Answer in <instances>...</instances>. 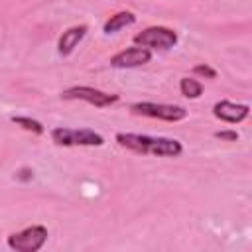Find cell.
Segmentation results:
<instances>
[{
  "instance_id": "1",
  "label": "cell",
  "mask_w": 252,
  "mask_h": 252,
  "mask_svg": "<svg viewBox=\"0 0 252 252\" xmlns=\"http://www.w3.org/2000/svg\"><path fill=\"white\" fill-rule=\"evenodd\" d=\"M116 142L136 154H150V156H159V158H177L183 152V146L179 140L173 138H156L148 134H132V132H118Z\"/></svg>"
},
{
  "instance_id": "2",
  "label": "cell",
  "mask_w": 252,
  "mask_h": 252,
  "mask_svg": "<svg viewBox=\"0 0 252 252\" xmlns=\"http://www.w3.org/2000/svg\"><path fill=\"white\" fill-rule=\"evenodd\" d=\"M134 43L146 49H171L177 43V33L165 26H150L134 35Z\"/></svg>"
},
{
  "instance_id": "3",
  "label": "cell",
  "mask_w": 252,
  "mask_h": 252,
  "mask_svg": "<svg viewBox=\"0 0 252 252\" xmlns=\"http://www.w3.org/2000/svg\"><path fill=\"white\" fill-rule=\"evenodd\" d=\"M51 140L59 146H102L104 138L89 128H53Z\"/></svg>"
},
{
  "instance_id": "4",
  "label": "cell",
  "mask_w": 252,
  "mask_h": 252,
  "mask_svg": "<svg viewBox=\"0 0 252 252\" xmlns=\"http://www.w3.org/2000/svg\"><path fill=\"white\" fill-rule=\"evenodd\" d=\"M132 114L138 116H148V118H158L165 122H179L187 118V110L177 104H161V102H134L130 104Z\"/></svg>"
},
{
  "instance_id": "5",
  "label": "cell",
  "mask_w": 252,
  "mask_h": 252,
  "mask_svg": "<svg viewBox=\"0 0 252 252\" xmlns=\"http://www.w3.org/2000/svg\"><path fill=\"white\" fill-rule=\"evenodd\" d=\"M47 240V228L41 224H32L20 232L8 236V246L16 252H37Z\"/></svg>"
},
{
  "instance_id": "6",
  "label": "cell",
  "mask_w": 252,
  "mask_h": 252,
  "mask_svg": "<svg viewBox=\"0 0 252 252\" xmlns=\"http://www.w3.org/2000/svg\"><path fill=\"white\" fill-rule=\"evenodd\" d=\"M61 98L65 100H85L96 108H104V106H110L114 102H118V94H108L104 91H98L94 87H71V89H65L61 93Z\"/></svg>"
},
{
  "instance_id": "7",
  "label": "cell",
  "mask_w": 252,
  "mask_h": 252,
  "mask_svg": "<svg viewBox=\"0 0 252 252\" xmlns=\"http://www.w3.org/2000/svg\"><path fill=\"white\" fill-rule=\"evenodd\" d=\"M150 59H152V51L136 45V47H126V49L118 51L116 55H112L110 65L116 69H132V67H140V65L150 63Z\"/></svg>"
},
{
  "instance_id": "8",
  "label": "cell",
  "mask_w": 252,
  "mask_h": 252,
  "mask_svg": "<svg viewBox=\"0 0 252 252\" xmlns=\"http://www.w3.org/2000/svg\"><path fill=\"white\" fill-rule=\"evenodd\" d=\"M213 114L228 124H238L244 118H248L250 114V106L248 104H240V102H230V100H219L213 106Z\"/></svg>"
},
{
  "instance_id": "9",
  "label": "cell",
  "mask_w": 252,
  "mask_h": 252,
  "mask_svg": "<svg viewBox=\"0 0 252 252\" xmlns=\"http://www.w3.org/2000/svg\"><path fill=\"white\" fill-rule=\"evenodd\" d=\"M85 35H87V26H85V24L73 26V28L65 30V32L61 33L59 41H57V51H59V55H63V57L71 55L73 49L79 45V41H81Z\"/></svg>"
},
{
  "instance_id": "10",
  "label": "cell",
  "mask_w": 252,
  "mask_h": 252,
  "mask_svg": "<svg viewBox=\"0 0 252 252\" xmlns=\"http://www.w3.org/2000/svg\"><path fill=\"white\" fill-rule=\"evenodd\" d=\"M134 22H136V16H134L132 12H128V10H122V12L112 14V16L104 22L102 32H104V33H116V32H120L122 28L132 26Z\"/></svg>"
},
{
  "instance_id": "11",
  "label": "cell",
  "mask_w": 252,
  "mask_h": 252,
  "mask_svg": "<svg viewBox=\"0 0 252 252\" xmlns=\"http://www.w3.org/2000/svg\"><path fill=\"white\" fill-rule=\"evenodd\" d=\"M179 91L183 96L187 98H199L203 94V85L197 81V79H191V77H183L179 81Z\"/></svg>"
},
{
  "instance_id": "12",
  "label": "cell",
  "mask_w": 252,
  "mask_h": 252,
  "mask_svg": "<svg viewBox=\"0 0 252 252\" xmlns=\"http://www.w3.org/2000/svg\"><path fill=\"white\" fill-rule=\"evenodd\" d=\"M10 120H12L14 124L22 126L24 130H28V132L35 134V136H39V134H43V132H45L43 124H41V122H37V120H33V118H28V116H12Z\"/></svg>"
},
{
  "instance_id": "13",
  "label": "cell",
  "mask_w": 252,
  "mask_h": 252,
  "mask_svg": "<svg viewBox=\"0 0 252 252\" xmlns=\"http://www.w3.org/2000/svg\"><path fill=\"white\" fill-rule=\"evenodd\" d=\"M193 73L195 75H201V77H207V79H215L217 77V71L213 69V67H209V65H195L193 67Z\"/></svg>"
},
{
  "instance_id": "14",
  "label": "cell",
  "mask_w": 252,
  "mask_h": 252,
  "mask_svg": "<svg viewBox=\"0 0 252 252\" xmlns=\"http://www.w3.org/2000/svg\"><path fill=\"white\" fill-rule=\"evenodd\" d=\"M215 138H220V140H226V142H236L238 132L236 130H219V132H215Z\"/></svg>"
}]
</instances>
